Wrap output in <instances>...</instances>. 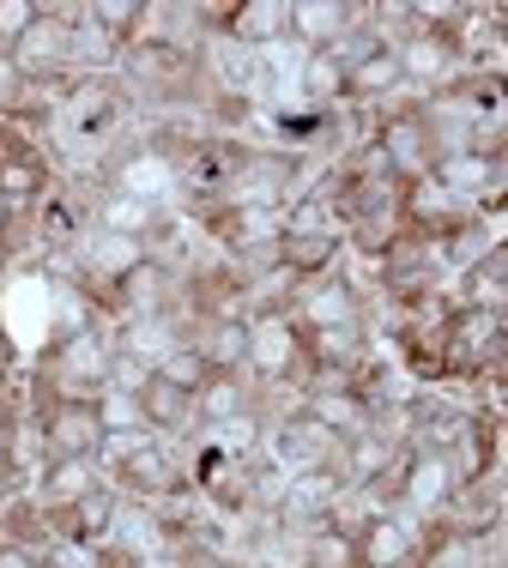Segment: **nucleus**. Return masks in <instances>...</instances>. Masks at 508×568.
Masks as SVG:
<instances>
[{"mask_svg":"<svg viewBox=\"0 0 508 568\" xmlns=\"http://www.w3.org/2000/svg\"><path fill=\"white\" fill-rule=\"evenodd\" d=\"M103 417H98V399H61L55 405V417L43 424V442L55 448L61 459H91L103 448Z\"/></svg>","mask_w":508,"mask_h":568,"instance_id":"nucleus-1","label":"nucleus"},{"mask_svg":"<svg viewBox=\"0 0 508 568\" xmlns=\"http://www.w3.org/2000/svg\"><path fill=\"white\" fill-rule=\"evenodd\" d=\"M189 405H194V394L170 387L164 375H152V382L140 387V412H145V424H182V417H189Z\"/></svg>","mask_w":508,"mask_h":568,"instance_id":"nucleus-2","label":"nucleus"},{"mask_svg":"<svg viewBox=\"0 0 508 568\" xmlns=\"http://www.w3.org/2000/svg\"><path fill=\"white\" fill-rule=\"evenodd\" d=\"M122 478L133 484V490H176V471H170V459L158 448H128Z\"/></svg>","mask_w":508,"mask_h":568,"instance_id":"nucleus-3","label":"nucleus"},{"mask_svg":"<svg viewBox=\"0 0 508 568\" xmlns=\"http://www.w3.org/2000/svg\"><path fill=\"white\" fill-rule=\"evenodd\" d=\"M158 375H164L170 387H182V394H200V387L212 382V363L200 357V351H170V357L158 363Z\"/></svg>","mask_w":508,"mask_h":568,"instance_id":"nucleus-4","label":"nucleus"},{"mask_svg":"<svg viewBox=\"0 0 508 568\" xmlns=\"http://www.w3.org/2000/svg\"><path fill=\"white\" fill-rule=\"evenodd\" d=\"M382 158H394L399 170H424V158H430V152H424V133L412 128V121H399V128L382 133Z\"/></svg>","mask_w":508,"mask_h":568,"instance_id":"nucleus-5","label":"nucleus"},{"mask_svg":"<svg viewBox=\"0 0 508 568\" xmlns=\"http://www.w3.org/2000/svg\"><path fill=\"white\" fill-rule=\"evenodd\" d=\"M49 496H55V503H79V496H91V466H85V459H61L55 478H49Z\"/></svg>","mask_w":508,"mask_h":568,"instance_id":"nucleus-6","label":"nucleus"},{"mask_svg":"<svg viewBox=\"0 0 508 568\" xmlns=\"http://www.w3.org/2000/svg\"><path fill=\"white\" fill-rule=\"evenodd\" d=\"M339 19H345L339 7H297V12H291V24H303V37H309V43H327V37L339 31Z\"/></svg>","mask_w":508,"mask_h":568,"instance_id":"nucleus-7","label":"nucleus"},{"mask_svg":"<svg viewBox=\"0 0 508 568\" xmlns=\"http://www.w3.org/2000/svg\"><path fill=\"white\" fill-rule=\"evenodd\" d=\"M164 291H170V284H164L158 266H140V273L128 278V303L133 308H158V303H164Z\"/></svg>","mask_w":508,"mask_h":568,"instance_id":"nucleus-8","label":"nucleus"},{"mask_svg":"<svg viewBox=\"0 0 508 568\" xmlns=\"http://www.w3.org/2000/svg\"><path fill=\"white\" fill-rule=\"evenodd\" d=\"M200 399H206V412H212V417H231L236 405H243V387H236L231 375H212V382L200 387Z\"/></svg>","mask_w":508,"mask_h":568,"instance_id":"nucleus-9","label":"nucleus"},{"mask_svg":"<svg viewBox=\"0 0 508 568\" xmlns=\"http://www.w3.org/2000/svg\"><path fill=\"white\" fill-rule=\"evenodd\" d=\"M0 568H37V557L24 545H0Z\"/></svg>","mask_w":508,"mask_h":568,"instance_id":"nucleus-10","label":"nucleus"},{"mask_svg":"<svg viewBox=\"0 0 508 568\" xmlns=\"http://www.w3.org/2000/svg\"><path fill=\"white\" fill-rule=\"evenodd\" d=\"M12 85H19V61H12V55H0V103L12 98Z\"/></svg>","mask_w":508,"mask_h":568,"instance_id":"nucleus-11","label":"nucleus"},{"mask_svg":"<svg viewBox=\"0 0 508 568\" xmlns=\"http://www.w3.org/2000/svg\"><path fill=\"white\" fill-rule=\"evenodd\" d=\"M7 224H12V200L0 194V236H7Z\"/></svg>","mask_w":508,"mask_h":568,"instance_id":"nucleus-12","label":"nucleus"}]
</instances>
